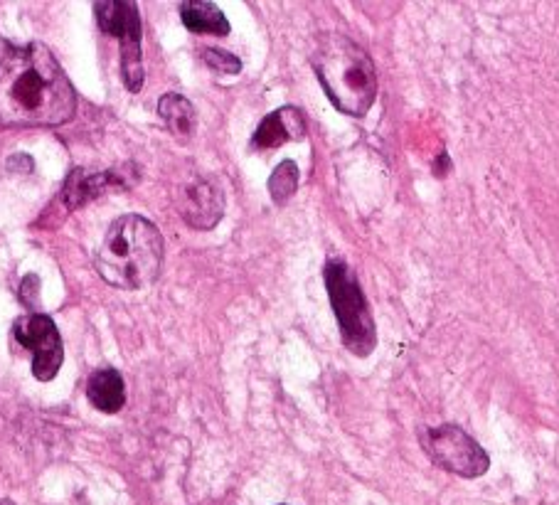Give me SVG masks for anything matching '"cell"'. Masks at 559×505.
Here are the masks:
<instances>
[{"label": "cell", "mask_w": 559, "mask_h": 505, "mask_svg": "<svg viewBox=\"0 0 559 505\" xmlns=\"http://www.w3.org/2000/svg\"><path fill=\"white\" fill-rule=\"evenodd\" d=\"M74 109L72 82L45 45H13L0 37V126H62Z\"/></svg>", "instance_id": "6da1fadb"}, {"label": "cell", "mask_w": 559, "mask_h": 505, "mask_svg": "<svg viewBox=\"0 0 559 505\" xmlns=\"http://www.w3.org/2000/svg\"><path fill=\"white\" fill-rule=\"evenodd\" d=\"M311 65L323 92L343 114L362 119L377 97L375 62L348 35L326 33L316 40Z\"/></svg>", "instance_id": "7a4b0ae2"}, {"label": "cell", "mask_w": 559, "mask_h": 505, "mask_svg": "<svg viewBox=\"0 0 559 505\" xmlns=\"http://www.w3.org/2000/svg\"><path fill=\"white\" fill-rule=\"evenodd\" d=\"M94 264L106 284L116 289H141L161 274V232L141 215L119 217L106 232Z\"/></svg>", "instance_id": "3957f363"}, {"label": "cell", "mask_w": 559, "mask_h": 505, "mask_svg": "<svg viewBox=\"0 0 559 505\" xmlns=\"http://www.w3.org/2000/svg\"><path fill=\"white\" fill-rule=\"evenodd\" d=\"M323 279H326L330 306L338 318L343 345L358 358H367L377 345V331L358 276L343 259L333 257L323 267Z\"/></svg>", "instance_id": "277c9868"}, {"label": "cell", "mask_w": 559, "mask_h": 505, "mask_svg": "<svg viewBox=\"0 0 559 505\" xmlns=\"http://www.w3.org/2000/svg\"><path fill=\"white\" fill-rule=\"evenodd\" d=\"M419 444H422L431 464L454 473V476L478 478L491 469V456L486 454V449L466 429L456 427V424L422 429Z\"/></svg>", "instance_id": "5b68a950"}, {"label": "cell", "mask_w": 559, "mask_h": 505, "mask_svg": "<svg viewBox=\"0 0 559 505\" xmlns=\"http://www.w3.org/2000/svg\"><path fill=\"white\" fill-rule=\"evenodd\" d=\"M99 28L116 37L121 45V77L129 92H141L143 62H141V20L138 8L131 0H104L94 5Z\"/></svg>", "instance_id": "8992f818"}, {"label": "cell", "mask_w": 559, "mask_h": 505, "mask_svg": "<svg viewBox=\"0 0 559 505\" xmlns=\"http://www.w3.org/2000/svg\"><path fill=\"white\" fill-rule=\"evenodd\" d=\"M15 338L20 345L33 350V375L37 380L50 382L60 372L65 350H62L60 331L50 316L42 313L23 316L15 323Z\"/></svg>", "instance_id": "52a82bcc"}, {"label": "cell", "mask_w": 559, "mask_h": 505, "mask_svg": "<svg viewBox=\"0 0 559 505\" xmlns=\"http://www.w3.org/2000/svg\"><path fill=\"white\" fill-rule=\"evenodd\" d=\"M180 215L195 230H212L222 220L225 212V195L222 188L210 178H195L185 185L175 198Z\"/></svg>", "instance_id": "ba28073f"}, {"label": "cell", "mask_w": 559, "mask_h": 505, "mask_svg": "<svg viewBox=\"0 0 559 505\" xmlns=\"http://www.w3.org/2000/svg\"><path fill=\"white\" fill-rule=\"evenodd\" d=\"M306 138V116L296 106H281L274 114H269L254 131L252 146L257 151L279 148L286 141H303Z\"/></svg>", "instance_id": "9c48e42d"}, {"label": "cell", "mask_w": 559, "mask_h": 505, "mask_svg": "<svg viewBox=\"0 0 559 505\" xmlns=\"http://www.w3.org/2000/svg\"><path fill=\"white\" fill-rule=\"evenodd\" d=\"M180 20L190 33L198 35H230V23L215 3L207 0H185L180 3Z\"/></svg>", "instance_id": "30bf717a"}, {"label": "cell", "mask_w": 559, "mask_h": 505, "mask_svg": "<svg viewBox=\"0 0 559 505\" xmlns=\"http://www.w3.org/2000/svg\"><path fill=\"white\" fill-rule=\"evenodd\" d=\"M89 402L104 414H116L126 402L124 377L116 370H99L89 377L87 385Z\"/></svg>", "instance_id": "8fae6325"}, {"label": "cell", "mask_w": 559, "mask_h": 505, "mask_svg": "<svg viewBox=\"0 0 559 505\" xmlns=\"http://www.w3.org/2000/svg\"><path fill=\"white\" fill-rule=\"evenodd\" d=\"M158 116L163 119V124L168 126V131L180 141L193 136L195 131V106L190 104L183 94H165L158 101Z\"/></svg>", "instance_id": "7c38bea8"}, {"label": "cell", "mask_w": 559, "mask_h": 505, "mask_svg": "<svg viewBox=\"0 0 559 505\" xmlns=\"http://www.w3.org/2000/svg\"><path fill=\"white\" fill-rule=\"evenodd\" d=\"M111 185V175H87L84 170H74L65 185V200L69 207H79L82 202L97 198Z\"/></svg>", "instance_id": "4fadbf2b"}, {"label": "cell", "mask_w": 559, "mask_h": 505, "mask_svg": "<svg viewBox=\"0 0 559 505\" xmlns=\"http://www.w3.org/2000/svg\"><path fill=\"white\" fill-rule=\"evenodd\" d=\"M298 188V166L294 161H284L274 168L269 178V193L274 202L284 205Z\"/></svg>", "instance_id": "5bb4252c"}, {"label": "cell", "mask_w": 559, "mask_h": 505, "mask_svg": "<svg viewBox=\"0 0 559 505\" xmlns=\"http://www.w3.org/2000/svg\"><path fill=\"white\" fill-rule=\"evenodd\" d=\"M202 60H205L207 67L215 69V72L220 74L242 72V62H239V57H234L232 52L217 50V47H207V50H202Z\"/></svg>", "instance_id": "9a60e30c"}]
</instances>
